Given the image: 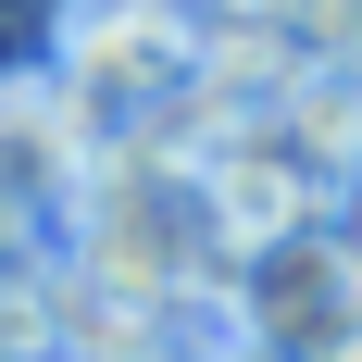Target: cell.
I'll return each instance as SVG.
<instances>
[{"instance_id": "6", "label": "cell", "mask_w": 362, "mask_h": 362, "mask_svg": "<svg viewBox=\"0 0 362 362\" xmlns=\"http://www.w3.org/2000/svg\"><path fill=\"white\" fill-rule=\"evenodd\" d=\"M325 238H337V262L362 275V175H337V213H325Z\"/></svg>"}, {"instance_id": "4", "label": "cell", "mask_w": 362, "mask_h": 362, "mask_svg": "<svg viewBox=\"0 0 362 362\" xmlns=\"http://www.w3.org/2000/svg\"><path fill=\"white\" fill-rule=\"evenodd\" d=\"M0 362H63V250L0 275Z\"/></svg>"}, {"instance_id": "7", "label": "cell", "mask_w": 362, "mask_h": 362, "mask_svg": "<svg viewBox=\"0 0 362 362\" xmlns=\"http://www.w3.org/2000/svg\"><path fill=\"white\" fill-rule=\"evenodd\" d=\"M187 362H288V350H262L250 325H200V350H187Z\"/></svg>"}, {"instance_id": "1", "label": "cell", "mask_w": 362, "mask_h": 362, "mask_svg": "<svg viewBox=\"0 0 362 362\" xmlns=\"http://www.w3.org/2000/svg\"><path fill=\"white\" fill-rule=\"evenodd\" d=\"M37 63L63 75L88 100V125L125 150L163 112L200 100V75H213V0H50Z\"/></svg>"}, {"instance_id": "5", "label": "cell", "mask_w": 362, "mask_h": 362, "mask_svg": "<svg viewBox=\"0 0 362 362\" xmlns=\"http://www.w3.org/2000/svg\"><path fill=\"white\" fill-rule=\"evenodd\" d=\"M50 250H63V238H50V225H37L25 200L0 187V275H25V262H50Z\"/></svg>"}, {"instance_id": "2", "label": "cell", "mask_w": 362, "mask_h": 362, "mask_svg": "<svg viewBox=\"0 0 362 362\" xmlns=\"http://www.w3.org/2000/svg\"><path fill=\"white\" fill-rule=\"evenodd\" d=\"M100 163H112V138L88 125V100H75L63 75L37 63V50H25V63H0V187L50 225V238H63L75 200L100 187Z\"/></svg>"}, {"instance_id": "3", "label": "cell", "mask_w": 362, "mask_h": 362, "mask_svg": "<svg viewBox=\"0 0 362 362\" xmlns=\"http://www.w3.org/2000/svg\"><path fill=\"white\" fill-rule=\"evenodd\" d=\"M225 325H250L288 362H350L362 350V275L337 262V238H288V250L238 262V313Z\"/></svg>"}, {"instance_id": "8", "label": "cell", "mask_w": 362, "mask_h": 362, "mask_svg": "<svg viewBox=\"0 0 362 362\" xmlns=\"http://www.w3.org/2000/svg\"><path fill=\"white\" fill-rule=\"evenodd\" d=\"M225 13H262V25H300L313 0H225Z\"/></svg>"}]
</instances>
